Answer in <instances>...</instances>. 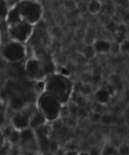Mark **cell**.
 I'll use <instances>...</instances> for the list:
<instances>
[{
    "mask_svg": "<svg viewBox=\"0 0 129 155\" xmlns=\"http://www.w3.org/2000/svg\"><path fill=\"white\" fill-rule=\"evenodd\" d=\"M43 9L40 3L36 0H22L9 9L6 18L8 25L25 21L32 25H36L40 21Z\"/></svg>",
    "mask_w": 129,
    "mask_h": 155,
    "instance_id": "1",
    "label": "cell"
},
{
    "mask_svg": "<svg viewBox=\"0 0 129 155\" xmlns=\"http://www.w3.org/2000/svg\"><path fill=\"white\" fill-rule=\"evenodd\" d=\"M45 80L46 82L45 92L54 95L62 104L67 103L73 86L69 77H63L57 73L51 74Z\"/></svg>",
    "mask_w": 129,
    "mask_h": 155,
    "instance_id": "2",
    "label": "cell"
},
{
    "mask_svg": "<svg viewBox=\"0 0 129 155\" xmlns=\"http://www.w3.org/2000/svg\"><path fill=\"white\" fill-rule=\"evenodd\" d=\"M62 103L52 94L45 92L38 100L39 111L48 122H52L60 117Z\"/></svg>",
    "mask_w": 129,
    "mask_h": 155,
    "instance_id": "3",
    "label": "cell"
},
{
    "mask_svg": "<svg viewBox=\"0 0 129 155\" xmlns=\"http://www.w3.org/2000/svg\"><path fill=\"white\" fill-rule=\"evenodd\" d=\"M33 31V25L25 21H20L8 25V35L11 40L21 43L24 44L27 42Z\"/></svg>",
    "mask_w": 129,
    "mask_h": 155,
    "instance_id": "4",
    "label": "cell"
},
{
    "mask_svg": "<svg viewBox=\"0 0 129 155\" xmlns=\"http://www.w3.org/2000/svg\"><path fill=\"white\" fill-rule=\"evenodd\" d=\"M27 54V49L24 43L11 41L5 44L2 48V56L10 63H18L24 60Z\"/></svg>",
    "mask_w": 129,
    "mask_h": 155,
    "instance_id": "5",
    "label": "cell"
},
{
    "mask_svg": "<svg viewBox=\"0 0 129 155\" xmlns=\"http://www.w3.org/2000/svg\"><path fill=\"white\" fill-rule=\"evenodd\" d=\"M26 75L30 80H43L46 76L43 61L38 58H30L26 62L25 68Z\"/></svg>",
    "mask_w": 129,
    "mask_h": 155,
    "instance_id": "6",
    "label": "cell"
},
{
    "mask_svg": "<svg viewBox=\"0 0 129 155\" xmlns=\"http://www.w3.org/2000/svg\"><path fill=\"white\" fill-rule=\"evenodd\" d=\"M33 112L34 111L28 110L26 107L24 110L15 112L11 119V125L13 126L14 128L21 131L30 127V120Z\"/></svg>",
    "mask_w": 129,
    "mask_h": 155,
    "instance_id": "7",
    "label": "cell"
},
{
    "mask_svg": "<svg viewBox=\"0 0 129 155\" xmlns=\"http://www.w3.org/2000/svg\"><path fill=\"white\" fill-rule=\"evenodd\" d=\"M21 144L24 145H30L36 142V135L35 130L31 127L23 130L21 131Z\"/></svg>",
    "mask_w": 129,
    "mask_h": 155,
    "instance_id": "8",
    "label": "cell"
},
{
    "mask_svg": "<svg viewBox=\"0 0 129 155\" xmlns=\"http://www.w3.org/2000/svg\"><path fill=\"white\" fill-rule=\"evenodd\" d=\"M95 48L96 53L98 54H110V47H111V42L107 39H95L92 43Z\"/></svg>",
    "mask_w": 129,
    "mask_h": 155,
    "instance_id": "9",
    "label": "cell"
},
{
    "mask_svg": "<svg viewBox=\"0 0 129 155\" xmlns=\"http://www.w3.org/2000/svg\"><path fill=\"white\" fill-rule=\"evenodd\" d=\"M111 98L112 95L105 88H100L95 93V101L101 103L104 105L108 104Z\"/></svg>",
    "mask_w": 129,
    "mask_h": 155,
    "instance_id": "10",
    "label": "cell"
},
{
    "mask_svg": "<svg viewBox=\"0 0 129 155\" xmlns=\"http://www.w3.org/2000/svg\"><path fill=\"white\" fill-rule=\"evenodd\" d=\"M46 122H48V121L39 110L34 111L31 117V120H30V127L33 128V130H36V129L46 124Z\"/></svg>",
    "mask_w": 129,
    "mask_h": 155,
    "instance_id": "11",
    "label": "cell"
},
{
    "mask_svg": "<svg viewBox=\"0 0 129 155\" xmlns=\"http://www.w3.org/2000/svg\"><path fill=\"white\" fill-rule=\"evenodd\" d=\"M26 100L21 96H14L9 101V107L15 112L20 111L25 108Z\"/></svg>",
    "mask_w": 129,
    "mask_h": 155,
    "instance_id": "12",
    "label": "cell"
},
{
    "mask_svg": "<svg viewBox=\"0 0 129 155\" xmlns=\"http://www.w3.org/2000/svg\"><path fill=\"white\" fill-rule=\"evenodd\" d=\"M87 97L84 96L82 94H78L76 92L72 91L71 92L70 97H69V100L72 102L76 104L79 107H83L87 104Z\"/></svg>",
    "mask_w": 129,
    "mask_h": 155,
    "instance_id": "13",
    "label": "cell"
},
{
    "mask_svg": "<svg viewBox=\"0 0 129 155\" xmlns=\"http://www.w3.org/2000/svg\"><path fill=\"white\" fill-rule=\"evenodd\" d=\"M81 54L86 60H92L96 56L97 53L92 44H88L82 48Z\"/></svg>",
    "mask_w": 129,
    "mask_h": 155,
    "instance_id": "14",
    "label": "cell"
},
{
    "mask_svg": "<svg viewBox=\"0 0 129 155\" xmlns=\"http://www.w3.org/2000/svg\"><path fill=\"white\" fill-rule=\"evenodd\" d=\"M117 121V117L113 114L104 113L101 114L100 122L104 126H113Z\"/></svg>",
    "mask_w": 129,
    "mask_h": 155,
    "instance_id": "15",
    "label": "cell"
},
{
    "mask_svg": "<svg viewBox=\"0 0 129 155\" xmlns=\"http://www.w3.org/2000/svg\"><path fill=\"white\" fill-rule=\"evenodd\" d=\"M102 4L99 0H91L87 5V10L91 15H96L101 11Z\"/></svg>",
    "mask_w": 129,
    "mask_h": 155,
    "instance_id": "16",
    "label": "cell"
},
{
    "mask_svg": "<svg viewBox=\"0 0 129 155\" xmlns=\"http://www.w3.org/2000/svg\"><path fill=\"white\" fill-rule=\"evenodd\" d=\"M21 131L16 130V129H14L12 133H11L9 137L8 138L9 143L11 145H13V146L18 145V144H21Z\"/></svg>",
    "mask_w": 129,
    "mask_h": 155,
    "instance_id": "17",
    "label": "cell"
},
{
    "mask_svg": "<svg viewBox=\"0 0 129 155\" xmlns=\"http://www.w3.org/2000/svg\"><path fill=\"white\" fill-rule=\"evenodd\" d=\"M105 106L106 105H104V104L94 100L93 102H92V104H91V110H92V112H94V113L102 114H104Z\"/></svg>",
    "mask_w": 129,
    "mask_h": 155,
    "instance_id": "18",
    "label": "cell"
},
{
    "mask_svg": "<svg viewBox=\"0 0 129 155\" xmlns=\"http://www.w3.org/2000/svg\"><path fill=\"white\" fill-rule=\"evenodd\" d=\"M92 110L87 108V106L85 105L83 107H79L77 113V118L79 120H86L89 119V114Z\"/></svg>",
    "mask_w": 129,
    "mask_h": 155,
    "instance_id": "19",
    "label": "cell"
},
{
    "mask_svg": "<svg viewBox=\"0 0 129 155\" xmlns=\"http://www.w3.org/2000/svg\"><path fill=\"white\" fill-rule=\"evenodd\" d=\"M118 154V148L115 147L114 145H107L104 147L101 150V154H107V155H113Z\"/></svg>",
    "mask_w": 129,
    "mask_h": 155,
    "instance_id": "20",
    "label": "cell"
},
{
    "mask_svg": "<svg viewBox=\"0 0 129 155\" xmlns=\"http://www.w3.org/2000/svg\"><path fill=\"white\" fill-rule=\"evenodd\" d=\"M80 81L84 84L93 83V74L89 71H84L80 76Z\"/></svg>",
    "mask_w": 129,
    "mask_h": 155,
    "instance_id": "21",
    "label": "cell"
},
{
    "mask_svg": "<svg viewBox=\"0 0 129 155\" xmlns=\"http://www.w3.org/2000/svg\"><path fill=\"white\" fill-rule=\"evenodd\" d=\"M71 116L70 110H69V104L67 103L66 104H62L61 108H60V117L65 119V118H68L69 117Z\"/></svg>",
    "mask_w": 129,
    "mask_h": 155,
    "instance_id": "22",
    "label": "cell"
},
{
    "mask_svg": "<svg viewBox=\"0 0 129 155\" xmlns=\"http://www.w3.org/2000/svg\"><path fill=\"white\" fill-rule=\"evenodd\" d=\"M63 7L67 12H73L77 8V2L76 0H66L63 2Z\"/></svg>",
    "mask_w": 129,
    "mask_h": 155,
    "instance_id": "23",
    "label": "cell"
},
{
    "mask_svg": "<svg viewBox=\"0 0 129 155\" xmlns=\"http://www.w3.org/2000/svg\"><path fill=\"white\" fill-rule=\"evenodd\" d=\"M113 39H114V42H117V43L119 44H121L122 42H123L124 41L127 39V33H123V32L116 31V33H115Z\"/></svg>",
    "mask_w": 129,
    "mask_h": 155,
    "instance_id": "24",
    "label": "cell"
},
{
    "mask_svg": "<svg viewBox=\"0 0 129 155\" xmlns=\"http://www.w3.org/2000/svg\"><path fill=\"white\" fill-rule=\"evenodd\" d=\"M78 123H77V120L74 118V117H69L66 118V127L68 130H74L77 127Z\"/></svg>",
    "mask_w": 129,
    "mask_h": 155,
    "instance_id": "25",
    "label": "cell"
},
{
    "mask_svg": "<svg viewBox=\"0 0 129 155\" xmlns=\"http://www.w3.org/2000/svg\"><path fill=\"white\" fill-rule=\"evenodd\" d=\"M110 54L113 56H118L119 54H121L120 51V44L114 42H111V47H110Z\"/></svg>",
    "mask_w": 129,
    "mask_h": 155,
    "instance_id": "26",
    "label": "cell"
},
{
    "mask_svg": "<svg viewBox=\"0 0 129 155\" xmlns=\"http://www.w3.org/2000/svg\"><path fill=\"white\" fill-rule=\"evenodd\" d=\"M63 127V118L61 117L57 118V119L54 120V121L51 122V129L55 130V131H58V130H60Z\"/></svg>",
    "mask_w": 129,
    "mask_h": 155,
    "instance_id": "27",
    "label": "cell"
},
{
    "mask_svg": "<svg viewBox=\"0 0 129 155\" xmlns=\"http://www.w3.org/2000/svg\"><path fill=\"white\" fill-rule=\"evenodd\" d=\"M1 18L2 20H6V18H7L9 12V7L8 5L6 3L5 0H2L1 3Z\"/></svg>",
    "mask_w": 129,
    "mask_h": 155,
    "instance_id": "28",
    "label": "cell"
},
{
    "mask_svg": "<svg viewBox=\"0 0 129 155\" xmlns=\"http://www.w3.org/2000/svg\"><path fill=\"white\" fill-rule=\"evenodd\" d=\"M51 35H52L53 37H54L55 39H59L63 36V31H62V30L60 29V27L56 26V27H54L51 29Z\"/></svg>",
    "mask_w": 129,
    "mask_h": 155,
    "instance_id": "29",
    "label": "cell"
},
{
    "mask_svg": "<svg viewBox=\"0 0 129 155\" xmlns=\"http://www.w3.org/2000/svg\"><path fill=\"white\" fill-rule=\"evenodd\" d=\"M92 90H93L92 83H86V84H84V86H83L82 95H83L85 97H89L92 94Z\"/></svg>",
    "mask_w": 129,
    "mask_h": 155,
    "instance_id": "30",
    "label": "cell"
},
{
    "mask_svg": "<svg viewBox=\"0 0 129 155\" xmlns=\"http://www.w3.org/2000/svg\"><path fill=\"white\" fill-rule=\"evenodd\" d=\"M120 51L122 54H126L128 55L129 51V39H127L123 42L120 44Z\"/></svg>",
    "mask_w": 129,
    "mask_h": 155,
    "instance_id": "31",
    "label": "cell"
},
{
    "mask_svg": "<svg viewBox=\"0 0 129 155\" xmlns=\"http://www.w3.org/2000/svg\"><path fill=\"white\" fill-rule=\"evenodd\" d=\"M36 89L39 92H45L46 90V82L45 80H39L36 81Z\"/></svg>",
    "mask_w": 129,
    "mask_h": 155,
    "instance_id": "32",
    "label": "cell"
},
{
    "mask_svg": "<svg viewBox=\"0 0 129 155\" xmlns=\"http://www.w3.org/2000/svg\"><path fill=\"white\" fill-rule=\"evenodd\" d=\"M118 154H129V145L123 143L118 147Z\"/></svg>",
    "mask_w": 129,
    "mask_h": 155,
    "instance_id": "33",
    "label": "cell"
},
{
    "mask_svg": "<svg viewBox=\"0 0 129 155\" xmlns=\"http://www.w3.org/2000/svg\"><path fill=\"white\" fill-rule=\"evenodd\" d=\"M69 104V110H70L71 116L77 117V113H78V110H79V107L76 104L72 102V101H71L70 104Z\"/></svg>",
    "mask_w": 129,
    "mask_h": 155,
    "instance_id": "34",
    "label": "cell"
},
{
    "mask_svg": "<svg viewBox=\"0 0 129 155\" xmlns=\"http://www.w3.org/2000/svg\"><path fill=\"white\" fill-rule=\"evenodd\" d=\"M83 86H84V83H82L81 81L76 82V83H74L73 86V91L78 94H82Z\"/></svg>",
    "mask_w": 129,
    "mask_h": 155,
    "instance_id": "35",
    "label": "cell"
},
{
    "mask_svg": "<svg viewBox=\"0 0 129 155\" xmlns=\"http://www.w3.org/2000/svg\"><path fill=\"white\" fill-rule=\"evenodd\" d=\"M13 126H8V127H5L4 130H2V137L4 139H8V138L9 137V136L11 135V133H12L14 130Z\"/></svg>",
    "mask_w": 129,
    "mask_h": 155,
    "instance_id": "36",
    "label": "cell"
},
{
    "mask_svg": "<svg viewBox=\"0 0 129 155\" xmlns=\"http://www.w3.org/2000/svg\"><path fill=\"white\" fill-rule=\"evenodd\" d=\"M101 114H100L94 113V112L91 111L90 114H89V119L93 123H98L101 121Z\"/></svg>",
    "mask_w": 129,
    "mask_h": 155,
    "instance_id": "37",
    "label": "cell"
},
{
    "mask_svg": "<svg viewBox=\"0 0 129 155\" xmlns=\"http://www.w3.org/2000/svg\"><path fill=\"white\" fill-rule=\"evenodd\" d=\"M58 74L65 77H69L71 74L69 70L68 69L66 66H62L61 68H60V69H59V71H58Z\"/></svg>",
    "mask_w": 129,
    "mask_h": 155,
    "instance_id": "38",
    "label": "cell"
},
{
    "mask_svg": "<svg viewBox=\"0 0 129 155\" xmlns=\"http://www.w3.org/2000/svg\"><path fill=\"white\" fill-rule=\"evenodd\" d=\"M65 149H66V151H74V150H78V147L75 144L69 142L65 145Z\"/></svg>",
    "mask_w": 129,
    "mask_h": 155,
    "instance_id": "39",
    "label": "cell"
},
{
    "mask_svg": "<svg viewBox=\"0 0 129 155\" xmlns=\"http://www.w3.org/2000/svg\"><path fill=\"white\" fill-rule=\"evenodd\" d=\"M21 1H22V0H5L6 3H7V5H8L9 8L16 5L18 4V3H19Z\"/></svg>",
    "mask_w": 129,
    "mask_h": 155,
    "instance_id": "40",
    "label": "cell"
},
{
    "mask_svg": "<svg viewBox=\"0 0 129 155\" xmlns=\"http://www.w3.org/2000/svg\"><path fill=\"white\" fill-rule=\"evenodd\" d=\"M101 150H98L97 148H93L92 150H91L90 152H89V154H95V155L101 154V153H100V152H101Z\"/></svg>",
    "mask_w": 129,
    "mask_h": 155,
    "instance_id": "41",
    "label": "cell"
},
{
    "mask_svg": "<svg viewBox=\"0 0 129 155\" xmlns=\"http://www.w3.org/2000/svg\"><path fill=\"white\" fill-rule=\"evenodd\" d=\"M56 154H66V149L64 148H57V151H56Z\"/></svg>",
    "mask_w": 129,
    "mask_h": 155,
    "instance_id": "42",
    "label": "cell"
},
{
    "mask_svg": "<svg viewBox=\"0 0 129 155\" xmlns=\"http://www.w3.org/2000/svg\"><path fill=\"white\" fill-rule=\"evenodd\" d=\"M80 153L78 150H74V151H66V155H79Z\"/></svg>",
    "mask_w": 129,
    "mask_h": 155,
    "instance_id": "43",
    "label": "cell"
},
{
    "mask_svg": "<svg viewBox=\"0 0 129 155\" xmlns=\"http://www.w3.org/2000/svg\"><path fill=\"white\" fill-rule=\"evenodd\" d=\"M125 114V118H129V106L126 108V110H125V114Z\"/></svg>",
    "mask_w": 129,
    "mask_h": 155,
    "instance_id": "44",
    "label": "cell"
},
{
    "mask_svg": "<svg viewBox=\"0 0 129 155\" xmlns=\"http://www.w3.org/2000/svg\"><path fill=\"white\" fill-rule=\"evenodd\" d=\"M125 124H126L127 127L129 129V118H125Z\"/></svg>",
    "mask_w": 129,
    "mask_h": 155,
    "instance_id": "45",
    "label": "cell"
},
{
    "mask_svg": "<svg viewBox=\"0 0 129 155\" xmlns=\"http://www.w3.org/2000/svg\"><path fill=\"white\" fill-rule=\"evenodd\" d=\"M127 138H128V140H129V129H128V133H127Z\"/></svg>",
    "mask_w": 129,
    "mask_h": 155,
    "instance_id": "46",
    "label": "cell"
},
{
    "mask_svg": "<svg viewBox=\"0 0 129 155\" xmlns=\"http://www.w3.org/2000/svg\"><path fill=\"white\" fill-rule=\"evenodd\" d=\"M128 56H129V51H128Z\"/></svg>",
    "mask_w": 129,
    "mask_h": 155,
    "instance_id": "47",
    "label": "cell"
},
{
    "mask_svg": "<svg viewBox=\"0 0 129 155\" xmlns=\"http://www.w3.org/2000/svg\"></svg>",
    "mask_w": 129,
    "mask_h": 155,
    "instance_id": "48",
    "label": "cell"
}]
</instances>
